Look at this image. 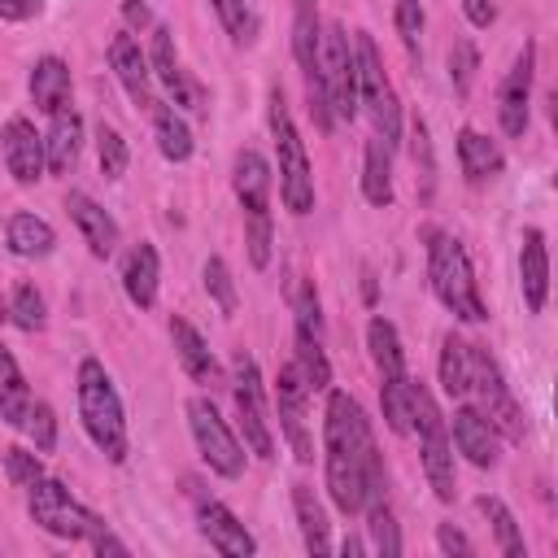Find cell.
Returning <instances> with one entry per match:
<instances>
[{
  "label": "cell",
  "mask_w": 558,
  "mask_h": 558,
  "mask_svg": "<svg viewBox=\"0 0 558 558\" xmlns=\"http://www.w3.org/2000/svg\"><path fill=\"white\" fill-rule=\"evenodd\" d=\"M44 13V0H0V17L4 22H31Z\"/></svg>",
  "instance_id": "7dc6e473"
},
{
  "label": "cell",
  "mask_w": 558,
  "mask_h": 558,
  "mask_svg": "<svg viewBox=\"0 0 558 558\" xmlns=\"http://www.w3.org/2000/svg\"><path fill=\"white\" fill-rule=\"evenodd\" d=\"M466 397H475V410L493 423V432L501 440H523L527 432V418L519 410V401L510 397V384L501 379V366L488 349L480 344H466Z\"/></svg>",
  "instance_id": "52a82bcc"
},
{
  "label": "cell",
  "mask_w": 558,
  "mask_h": 558,
  "mask_svg": "<svg viewBox=\"0 0 558 558\" xmlns=\"http://www.w3.org/2000/svg\"><path fill=\"white\" fill-rule=\"evenodd\" d=\"M122 17H126L131 26H153V9H148L144 0H122Z\"/></svg>",
  "instance_id": "816d5d0a"
},
{
  "label": "cell",
  "mask_w": 558,
  "mask_h": 558,
  "mask_svg": "<svg viewBox=\"0 0 558 558\" xmlns=\"http://www.w3.org/2000/svg\"><path fill=\"white\" fill-rule=\"evenodd\" d=\"M449 445H453L471 466H497V432H493V423H488L475 405H458V410H453Z\"/></svg>",
  "instance_id": "e0dca14e"
},
{
  "label": "cell",
  "mask_w": 558,
  "mask_h": 558,
  "mask_svg": "<svg viewBox=\"0 0 558 558\" xmlns=\"http://www.w3.org/2000/svg\"><path fill=\"white\" fill-rule=\"evenodd\" d=\"M244 244H248V262L262 270V266L270 262V244H275L270 209H262V214H244Z\"/></svg>",
  "instance_id": "60d3db41"
},
{
  "label": "cell",
  "mask_w": 558,
  "mask_h": 558,
  "mask_svg": "<svg viewBox=\"0 0 558 558\" xmlns=\"http://www.w3.org/2000/svg\"><path fill=\"white\" fill-rule=\"evenodd\" d=\"M157 279H161V262H157V248L148 240H140L126 262H122V292L135 310H153L157 301Z\"/></svg>",
  "instance_id": "603a6c76"
},
{
  "label": "cell",
  "mask_w": 558,
  "mask_h": 558,
  "mask_svg": "<svg viewBox=\"0 0 558 558\" xmlns=\"http://www.w3.org/2000/svg\"><path fill=\"white\" fill-rule=\"evenodd\" d=\"M292 510H296V527L305 536V549L318 558L331 554V523H327V510L310 484H292Z\"/></svg>",
  "instance_id": "484cf974"
},
{
  "label": "cell",
  "mask_w": 558,
  "mask_h": 558,
  "mask_svg": "<svg viewBox=\"0 0 558 558\" xmlns=\"http://www.w3.org/2000/svg\"><path fill=\"white\" fill-rule=\"evenodd\" d=\"M318 78H323V92H327V109L331 118H357V65H353V44L344 35L340 22H327L323 26V39H318Z\"/></svg>",
  "instance_id": "30bf717a"
},
{
  "label": "cell",
  "mask_w": 558,
  "mask_h": 558,
  "mask_svg": "<svg viewBox=\"0 0 558 558\" xmlns=\"http://www.w3.org/2000/svg\"><path fill=\"white\" fill-rule=\"evenodd\" d=\"M532 70H536V44H523V52L514 57L501 92H497V118L506 135H523L527 131V100H532Z\"/></svg>",
  "instance_id": "9a60e30c"
},
{
  "label": "cell",
  "mask_w": 558,
  "mask_h": 558,
  "mask_svg": "<svg viewBox=\"0 0 558 558\" xmlns=\"http://www.w3.org/2000/svg\"><path fill=\"white\" fill-rule=\"evenodd\" d=\"M78 148H83V118L65 105L61 113H52V126L44 135V166L52 174H70V166L78 161Z\"/></svg>",
  "instance_id": "cb8c5ba5"
},
{
  "label": "cell",
  "mask_w": 558,
  "mask_h": 558,
  "mask_svg": "<svg viewBox=\"0 0 558 558\" xmlns=\"http://www.w3.org/2000/svg\"><path fill=\"white\" fill-rule=\"evenodd\" d=\"M323 449H327V493L344 514H357L371 493H384V462L371 423L362 405L340 388L327 392Z\"/></svg>",
  "instance_id": "6da1fadb"
},
{
  "label": "cell",
  "mask_w": 558,
  "mask_h": 558,
  "mask_svg": "<svg viewBox=\"0 0 558 558\" xmlns=\"http://www.w3.org/2000/svg\"><path fill=\"white\" fill-rule=\"evenodd\" d=\"M440 388L453 401L466 397V340L453 331H445V340H440Z\"/></svg>",
  "instance_id": "836d02e7"
},
{
  "label": "cell",
  "mask_w": 558,
  "mask_h": 558,
  "mask_svg": "<svg viewBox=\"0 0 558 558\" xmlns=\"http://www.w3.org/2000/svg\"><path fill=\"white\" fill-rule=\"evenodd\" d=\"M475 506H480V510H484V519L493 523V536H497L501 554H510V558H523V554H527V545H523V532H519V523H514L510 506H506L501 497H480Z\"/></svg>",
  "instance_id": "e575fe53"
},
{
  "label": "cell",
  "mask_w": 558,
  "mask_h": 558,
  "mask_svg": "<svg viewBox=\"0 0 558 558\" xmlns=\"http://www.w3.org/2000/svg\"><path fill=\"white\" fill-rule=\"evenodd\" d=\"M9 318H13L22 331H39V327L48 323V310H44V296L35 292V283H17V288H13Z\"/></svg>",
  "instance_id": "74e56055"
},
{
  "label": "cell",
  "mask_w": 558,
  "mask_h": 558,
  "mask_svg": "<svg viewBox=\"0 0 558 558\" xmlns=\"http://www.w3.org/2000/svg\"><path fill=\"white\" fill-rule=\"evenodd\" d=\"M4 166L17 183H35L48 166H44V135L35 131L31 118H9L4 122Z\"/></svg>",
  "instance_id": "2e32d148"
},
{
  "label": "cell",
  "mask_w": 558,
  "mask_h": 558,
  "mask_svg": "<svg viewBox=\"0 0 558 558\" xmlns=\"http://www.w3.org/2000/svg\"><path fill=\"white\" fill-rule=\"evenodd\" d=\"M458 166H462V174H466L471 183H484V179L501 174L506 157H501V148H497L488 135H480L475 126H462V131H458Z\"/></svg>",
  "instance_id": "4316f807"
},
{
  "label": "cell",
  "mask_w": 558,
  "mask_h": 558,
  "mask_svg": "<svg viewBox=\"0 0 558 558\" xmlns=\"http://www.w3.org/2000/svg\"><path fill=\"white\" fill-rule=\"evenodd\" d=\"M353 65H357V109H366V118L375 126V140L397 148L401 144V105H397V92L384 74L379 48L366 31L353 35Z\"/></svg>",
  "instance_id": "ba28073f"
},
{
  "label": "cell",
  "mask_w": 558,
  "mask_h": 558,
  "mask_svg": "<svg viewBox=\"0 0 558 558\" xmlns=\"http://www.w3.org/2000/svg\"><path fill=\"white\" fill-rule=\"evenodd\" d=\"M436 541H440V549H445V554H458V558H466V554H471V541H466L453 523H440V527H436Z\"/></svg>",
  "instance_id": "c3c4849f"
},
{
  "label": "cell",
  "mask_w": 558,
  "mask_h": 558,
  "mask_svg": "<svg viewBox=\"0 0 558 558\" xmlns=\"http://www.w3.org/2000/svg\"><path fill=\"white\" fill-rule=\"evenodd\" d=\"M26 510H31V519L48 536H61V541H87L105 523L83 501H74L61 480H48V475H39L35 484H26Z\"/></svg>",
  "instance_id": "9c48e42d"
},
{
  "label": "cell",
  "mask_w": 558,
  "mask_h": 558,
  "mask_svg": "<svg viewBox=\"0 0 558 558\" xmlns=\"http://www.w3.org/2000/svg\"><path fill=\"white\" fill-rule=\"evenodd\" d=\"M362 510H366L371 545H375L384 558H397V554H401V532H397V519H392V510H388V497H384V493H371V497L362 501Z\"/></svg>",
  "instance_id": "1f68e13d"
},
{
  "label": "cell",
  "mask_w": 558,
  "mask_h": 558,
  "mask_svg": "<svg viewBox=\"0 0 558 558\" xmlns=\"http://www.w3.org/2000/svg\"><path fill=\"white\" fill-rule=\"evenodd\" d=\"M109 65H113L122 92H126L140 109H153V70H148V57L140 52V44H135L126 31L113 35V44H109Z\"/></svg>",
  "instance_id": "ac0fdd59"
},
{
  "label": "cell",
  "mask_w": 558,
  "mask_h": 558,
  "mask_svg": "<svg viewBox=\"0 0 558 558\" xmlns=\"http://www.w3.org/2000/svg\"><path fill=\"white\" fill-rule=\"evenodd\" d=\"M362 196L379 209L392 205V148L384 140H371L362 153Z\"/></svg>",
  "instance_id": "f546056e"
},
{
  "label": "cell",
  "mask_w": 558,
  "mask_h": 558,
  "mask_svg": "<svg viewBox=\"0 0 558 558\" xmlns=\"http://www.w3.org/2000/svg\"><path fill=\"white\" fill-rule=\"evenodd\" d=\"M231 187H235L244 214L270 209V161L257 148H240L231 161Z\"/></svg>",
  "instance_id": "ffe728a7"
},
{
  "label": "cell",
  "mask_w": 558,
  "mask_h": 558,
  "mask_svg": "<svg viewBox=\"0 0 558 558\" xmlns=\"http://www.w3.org/2000/svg\"><path fill=\"white\" fill-rule=\"evenodd\" d=\"M153 135L166 161H187L192 157V131L183 122V113L174 105H157L153 100Z\"/></svg>",
  "instance_id": "4dcf8cb0"
},
{
  "label": "cell",
  "mask_w": 558,
  "mask_h": 558,
  "mask_svg": "<svg viewBox=\"0 0 558 558\" xmlns=\"http://www.w3.org/2000/svg\"><path fill=\"white\" fill-rule=\"evenodd\" d=\"M231 397H235V414H240L244 445H248L257 458H275V436H270V418H266L262 375H257V362H253L244 349L231 357Z\"/></svg>",
  "instance_id": "7c38bea8"
},
{
  "label": "cell",
  "mask_w": 558,
  "mask_h": 558,
  "mask_svg": "<svg viewBox=\"0 0 558 558\" xmlns=\"http://www.w3.org/2000/svg\"><path fill=\"white\" fill-rule=\"evenodd\" d=\"M519 288H523V301L532 314L545 310V296H549V253H545V235L536 227L523 231V248H519Z\"/></svg>",
  "instance_id": "44dd1931"
},
{
  "label": "cell",
  "mask_w": 558,
  "mask_h": 558,
  "mask_svg": "<svg viewBox=\"0 0 558 558\" xmlns=\"http://www.w3.org/2000/svg\"><path fill=\"white\" fill-rule=\"evenodd\" d=\"M4 240H9V253L17 257H48L57 248V231L39 214H13L4 227Z\"/></svg>",
  "instance_id": "f1b7e54d"
},
{
  "label": "cell",
  "mask_w": 558,
  "mask_h": 558,
  "mask_svg": "<svg viewBox=\"0 0 558 558\" xmlns=\"http://www.w3.org/2000/svg\"><path fill=\"white\" fill-rule=\"evenodd\" d=\"M209 4H214V13L222 17V26H227V35H231L235 44H253V39H257V17H253L248 0H209Z\"/></svg>",
  "instance_id": "f35d334b"
},
{
  "label": "cell",
  "mask_w": 558,
  "mask_h": 558,
  "mask_svg": "<svg viewBox=\"0 0 558 558\" xmlns=\"http://www.w3.org/2000/svg\"><path fill=\"white\" fill-rule=\"evenodd\" d=\"M462 13H466L471 26H493L497 4H493V0H462Z\"/></svg>",
  "instance_id": "f907efd6"
},
{
  "label": "cell",
  "mask_w": 558,
  "mask_h": 558,
  "mask_svg": "<svg viewBox=\"0 0 558 558\" xmlns=\"http://www.w3.org/2000/svg\"><path fill=\"white\" fill-rule=\"evenodd\" d=\"M22 427L31 432L35 453H52V445H57V418H52V410H48L44 401H35V405H31V414H26V423H22Z\"/></svg>",
  "instance_id": "bcb514c9"
},
{
  "label": "cell",
  "mask_w": 558,
  "mask_h": 558,
  "mask_svg": "<svg viewBox=\"0 0 558 558\" xmlns=\"http://www.w3.org/2000/svg\"><path fill=\"white\" fill-rule=\"evenodd\" d=\"M96 161H100V174L105 179H122L126 174L131 153H126V140L118 135V126H109V122L96 126Z\"/></svg>",
  "instance_id": "8d00e7d4"
},
{
  "label": "cell",
  "mask_w": 558,
  "mask_h": 558,
  "mask_svg": "<svg viewBox=\"0 0 558 558\" xmlns=\"http://www.w3.org/2000/svg\"><path fill=\"white\" fill-rule=\"evenodd\" d=\"M170 340H174V353H179L183 371H187L196 384H205V388H218V384H222L218 357L209 353V344L201 340V331H196L187 318H170Z\"/></svg>",
  "instance_id": "7402d4cb"
},
{
  "label": "cell",
  "mask_w": 558,
  "mask_h": 558,
  "mask_svg": "<svg viewBox=\"0 0 558 558\" xmlns=\"http://www.w3.org/2000/svg\"><path fill=\"white\" fill-rule=\"evenodd\" d=\"M148 70H153V78H161L170 92L183 83V65H179V52H174V31L170 26H153V52H148Z\"/></svg>",
  "instance_id": "d590c367"
},
{
  "label": "cell",
  "mask_w": 558,
  "mask_h": 558,
  "mask_svg": "<svg viewBox=\"0 0 558 558\" xmlns=\"http://www.w3.org/2000/svg\"><path fill=\"white\" fill-rule=\"evenodd\" d=\"M187 423H192V440H196V449H201V458H205V466L214 475H222V480L244 475V445L227 427V418L214 410L209 397H192L187 401Z\"/></svg>",
  "instance_id": "8fae6325"
},
{
  "label": "cell",
  "mask_w": 558,
  "mask_h": 558,
  "mask_svg": "<svg viewBox=\"0 0 558 558\" xmlns=\"http://www.w3.org/2000/svg\"><path fill=\"white\" fill-rule=\"evenodd\" d=\"M305 397H310V388H305L296 362L279 366V375H275V405H279V427H283L296 462H314V440H310V427H305Z\"/></svg>",
  "instance_id": "4fadbf2b"
},
{
  "label": "cell",
  "mask_w": 558,
  "mask_h": 558,
  "mask_svg": "<svg viewBox=\"0 0 558 558\" xmlns=\"http://www.w3.org/2000/svg\"><path fill=\"white\" fill-rule=\"evenodd\" d=\"M410 432L418 436V453H423V475L432 484V493L440 501H453L458 493V475H453V445H449V427L445 414L436 405V397L427 392L423 379H410Z\"/></svg>",
  "instance_id": "277c9868"
},
{
  "label": "cell",
  "mask_w": 558,
  "mask_h": 558,
  "mask_svg": "<svg viewBox=\"0 0 558 558\" xmlns=\"http://www.w3.org/2000/svg\"><path fill=\"white\" fill-rule=\"evenodd\" d=\"M296 331L323 340V310H318V292H314L310 279L296 288Z\"/></svg>",
  "instance_id": "f6af8a7d"
},
{
  "label": "cell",
  "mask_w": 558,
  "mask_h": 558,
  "mask_svg": "<svg viewBox=\"0 0 558 558\" xmlns=\"http://www.w3.org/2000/svg\"><path fill=\"white\" fill-rule=\"evenodd\" d=\"M270 135H275V153H279V196L288 214H310L314 209V174H310V157H305V140L283 105V92L270 87Z\"/></svg>",
  "instance_id": "8992f818"
},
{
  "label": "cell",
  "mask_w": 558,
  "mask_h": 558,
  "mask_svg": "<svg viewBox=\"0 0 558 558\" xmlns=\"http://www.w3.org/2000/svg\"><path fill=\"white\" fill-rule=\"evenodd\" d=\"M196 527H201V536H205L222 558H248V554H257L253 532H248L218 497H196Z\"/></svg>",
  "instance_id": "5bb4252c"
},
{
  "label": "cell",
  "mask_w": 558,
  "mask_h": 558,
  "mask_svg": "<svg viewBox=\"0 0 558 558\" xmlns=\"http://www.w3.org/2000/svg\"><path fill=\"white\" fill-rule=\"evenodd\" d=\"M475 70H480L475 44H471V39H458V44L449 48V83H453V92H458V96H466V92H471Z\"/></svg>",
  "instance_id": "7bdbcfd3"
},
{
  "label": "cell",
  "mask_w": 558,
  "mask_h": 558,
  "mask_svg": "<svg viewBox=\"0 0 558 558\" xmlns=\"http://www.w3.org/2000/svg\"><path fill=\"white\" fill-rule=\"evenodd\" d=\"M4 475L17 484V488H26V484H35L39 475H44V462H39V453L35 449H4Z\"/></svg>",
  "instance_id": "ee69618b"
},
{
  "label": "cell",
  "mask_w": 558,
  "mask_h": 558,
  "mask_svg": "<svg viewBox=\"0 0 558 558\" xmlns=\"http://www.w3.org/2000/svg\"><path fill=\"white\" fill-rule=\"evenodd\" d=\"M296 371H301V379H305L310 392H327L331 388V362H327L318 336H301L296 331Z\"/></svg>",
  "instance_id": "d6a6232c"
},
{
  "label": "cell",
  "mask_w": 558,
  "mask_h": 558,
  "mask_svg": "<svg viewBox=\"0 0 558 558\" xmlns=\"http://www.w3.org/2000/svg\"><path fill=\"white\" fill-rule=\"evenodd\" d=\"M423 240H427V279H432L436 301H440L453 318H462V323H484L488 310H484V301H480L475 270H471L466 248H462L449 231H440V227H427Z\"/></svg>",
  "instance_id": "7a4b0ae2"
},
{
  "label": "cell",
  "mask_w": 558,
  "mask_h": 558,
  "mask_svg": "<svg viewBox=\"0 0 558 558\" xmlns=\"http://www.w3.org/2000/svg\"><path fill=\"white\" fill-rule=\"evenodd\" d=\"M65 209H70L74 227L83 231L92 257H113V248H118V222L109 218V209L96 205L87 192H70V196H65Z\"/></svg>",
  "instance_id": "d6986e66"
},
{
  "label": "cell",
  "mask_w": 558,
  "mask_h": 558,
  "mask_svg": "<svg viewBox=\"0 0 558 558\" xmlns=\"http://www.w3.org/2000/svg\"><path fill=\"white\" fill-rule=\"evenodd\" d=\"M74 384H78L74 392H78L83 432L92 436V445L109 462H126V414H122V401H118V388H113L109 371L96 357H83Z\"/></svg>",
  "instance_id": "3957f363"
},
{
  "label": "cell",
  "mask_w": 558,
  "mask_h": 558,
  "mask_svg": "<svg viewBox=\"0 0 558 558\" xmlns=\"http://www.w3.org/2000/svg\"><path fill=\"white\" fill-rule=\"evenodd\" d=\"M31 100L39 113H61L70 105V65L61 57H39L31 70Z\"/></svg>",
  "instance_id": "d4e9b609"
},
{
  "label": "cell",
  "mask_w": 558,
  "mask_h": 558,
  "mask_svg": "<svg viewBox=\"0 0 558 558\" xmlns=\"http://www.w3.org/2000/svg\"><path fill=\"white\" fill-rule=\"evenodd\" d=\"M366 344H371V362L379 371V401H384V418L397 436H410V371H405V349L397 327L375 314L366 323Z\"/></svg>",
  "instance_id": "5b68a950"
},
{
  "label": "cell",
  "mask_w": 558,
  "mask_h": 558,
  "mask_svg": "<svg viewBox=\"0 0 558 558\" xmlns=\"http://www.w3.org/2000/svg\"><path fill=\"white\" fill-rule=\"evenodd\" d=\"M4 318H9V305H4V301H0V323H4Z\"/></svg>",
  "instance_id": "f5cc1de1"
},
{
  "label": "cell",
  "mask_w": 558,
  "mask_h": 558,
  "mask_svg": "<svg viewBox=\"0 0 558 558\" xmlns=\"http://www.w3.org/2000/svg\"><path fill=\"white\" fill-rule=\"evenodd\" d=\"M31 405H35V397H31V388H26V375H22L17 357L0 344V418H4L9 427H22L26 414H31Z\"/></svg>",
  "instance_id": "83f0119b"
},
{
  "label": "cell",
  "mask_w": 558,
  "mask_h": 558,
  "mask_svg": "<svg viewBox=\"0 0 558 558\" xmlns=\"http://www.w3.org/2000/svg\"><path fill=\"white\" fill-rule=\"evenodd\" d=\"M87 545H92L96 554H131V549H126V541H118V536L109 532V523H100V527L87 536Z\"/></svg>",
  "instance_id": "681fc988"
},
{
  "label": "cell",
  "mask_w": 558,
  "mask_h": 558,
  "mask_svg": "<svg viewBox=\"0 0 558 558\" xmlns=\"http://www.w3.org/2000/svg\"><path fill=\"white\" fill-rule=\"evenodd\" d=\"M392 22H397V35H401L405 52L418 61V57H423V4H418V0H397Z\"/></svg>",
  "instance_id": "b9f144b4"
},
{
  "label": "cell",
  "mask_w": 558,
  "mask_h": 558,
  "mask_svg": "<svg viewBox=\"0 0 558 558\" xmlns=\"http://www.w3.org/2000/svg\"><path fill=\"white\" fill-rule=\"evenodd\" d=\"M201 279H205V292L214 296V305H218V314H235V279H231V270H227V262L222 257H209L205 262V270H201Z\"/></svg>",
  "instance_id": "ab89813d"
}]
</instances>
